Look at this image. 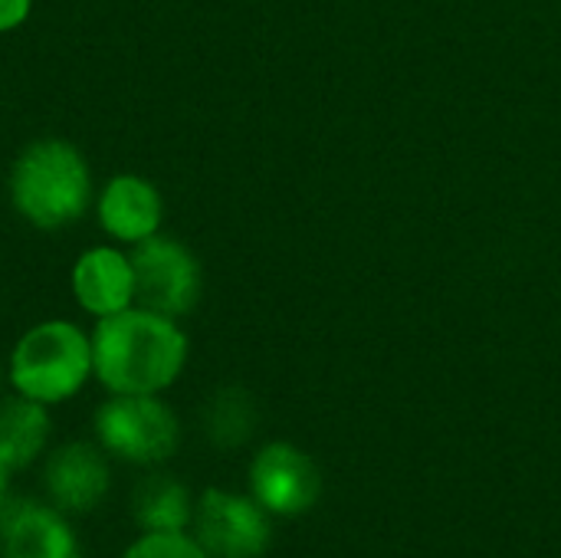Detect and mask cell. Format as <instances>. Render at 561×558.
Listing matches in <instances>:
<instances>
[{
    "label": "cell",
    "instance_id": "cell-1",
    "mask_svg": "<svg viewBox=\"0 0 561 558\" xmlns=\"http://www.w3.org/2000/svg\"><path fill=\"white\" fill-rule=\"evenodd\" d=\"M92 368L105 395H164L187 368L191 342L181 319L145 306H128L115 316L95 319Z\"/></svg>",
    "mask_w": 561,
    "mask_h": 558
},
{
    "label": "cell",
    "instance_id": "cell-2",
    "mask_svg": "<svg viewBox=\"0 0 561 558\" xmlns=\"http://www.w3.org/2000/svg\"><path fill=\"white\" fill-rule=\"evenodd\" d=\"M95 174L85 151L59 135L26 141L7 171L10 210L33 230H66L95 204Z\"/></svg>",
    "mask_w": 561,
    "mask_h": 558
},
{
    "label": "cell",
    "instance_id": "cell-3",
    "mask_svg": "<svg viewBox=\"0 0 561 558\" xmlns=\"http://www.w3.org/2000/svg\"><path fill=\"white\" fill-rule=\"evenodd\" d=\"M3 365L13 395L56 408L95 378L92 335L72 319H39L16 335Z\"/></svg>",
    "mask_w": 561,
    "mask_h": 558
},
{
    "label": "cell",
    "instance_id": "cell-4",
    "mask_svg": "<svg viewBox=\"0 0 561 558\" xmlns=\"http://www.w3.org/2000/svg\"><path fill=\"white\" fill-rule=\"evenodd\" d=\"M92 441L112 460L158 470L181 451L184 431L161 395H108L92 411Z\"/></svg>",
    "mask_w": 561,
    "mask_h": 558
},
{
    "label": "cell",
    "instance_id": "cell-5",
    "mask_svg": "<svg viewBox=\"0 0 561 558\" xmlns=\"http://www.w3.org/2000/svg\"><path fill=\"white\" fill-rule=\"evenodd\" d=\"M128 250L138 306L171 319H184L197 309L204 296V266L184 240L161 230Z\"/></svg>",
    "mask_w": 561,
    "mask_h": 558
},
{
    "label": "cell",
    "instance_id": "cell-6",
    "mask_svg": "<svg viewBox=\"0 0 561 558\" xmlns=\"http://www.w3.org/2000/svg\"><path fill=\"white\" fill-rule=\"evenodd\" d=\"M191 536L210 558H263L273 543V516L250 493L207 487L194 503Z\"/></svg>",
    "mask_w": 561,
    "mask_h": 558
},
{
    "label": "cell",
    "instance_id": "cell-7",
    "mask_svg": "<svg viewBox=\"0 0 561 558\" xmlns=\"http://www.w3.org/2000/svg\"><path fill=\"white\" fill-rule=\"evenodd\" d=\"M250 497L279 520H293L309 513L322 497V474L316 460L289 444V441H270L263 444L247 470Z\"/></svg>",
    "mask_w": 561,
    "mask_h": 558
},
{
    "label": "cell",
    "instance_id": "cell-8",
    "mask_svg": "<svg viewBox=\"0 0 561 558\" xmlns=\"http://www.w3.org/2000/svg\"><path fill=\"white\" fill-rule=\"evenodd\" d=\"M112 490V457L95 441H66L43 457V493L66 516H85Z\"/></svg>",
    "mask_w": 561,
    "mask_h": 558
},
{
    "label": "cell",
    "instance_id": "cell-9",
    "mask_svg": "<svg viewBox=\"0 0 561 558\" xmlns=\"http://www.w3.org/2000/svg\"><path fill=\"white\" fill-rule=\"evenodd\" d=\"M99 230L122 247H135L164 227V197L161 187L138 174V171H118L105 178V184L95 191L92 204Z\"/></svg>",
    "mask_w": 561,
    "mask_h": 558
},
{
    "label": "cell",
    "instance_id": "cell-10",
    "mask_svg": "<svg viewBox=\"0 0 561 558\" xmlns=\"http://www.w3.org/2000/svg\"><path fill=\"white\" fill-rule=\"evenodd\" d=\"M69 293L79 312L89 319L115 316L135 306V266L131 250L122 243H95L85 247L69 270Z\"/></svg>",
    "mask_w": 561,
    "mask_h": 558
},
{
    "label": "cell",
    "instance_id": "cell-11",
    "mask_svg": "<svg viewBox=\"0 0 561 558\" xmlns=\"http://www.w3.org/2000/svg\"><path fill=\"white\" fill-rule=\"evenodd\" d=\"M0 556L3 558H72L79 556L76 533L66 513L46 500H7L0 510Z\"/></svg>",
    "mask_w": 561,
    "mask_h": 558
},
{
    "label": "cell",
    "instance_id": "cell-12",
    "mask_svg": "<svg viewBox=\"0 0 561 558\" xmlns=\"http://www.w3.org/2000/svg\"><path fill=\"white\" fill-rule=\"evenodd\" d=\"M53 437L49 408L30 398H0V464L10 474H20L46 457Z\"/></svg>",
    "mask_w": 561,
    "mask_h": 558
},
{
    "label": "cell",
    "instance_id": "cell-13",
    "mask_svg": "<svg viewBox=\"0 0 561 558\" xmlns=\"http://www.w3.org/2000/svg\"><path fill=\"white\" fill-rule=\"evenodd\" d=\"M197 497L171 474H148L131 493V516L138 533H191Z\"/></svg>",
    "mask_w": 561,
    "mask_h": 558
},
{
    "label": "cell",
    "instance_id": "cell-14",
    "mask_svg": "<svg viewBox=\"0 0 561 558\" xmlns=\"http://www.w3.org/2000/svg\"><path fill=\"white\" fill-rule=\"evenodd\" d=\"M256 401L250 391L227 385L220 391L210 395V401L204 405V437L217 447V451H237L243 444H250V437L256 434Z\"/></svg>",
    "mask_w": 561,
    "mask_h": 558
},
{
    "label": "cell",
    "instance_id": "cell-15",
    "mask_svg": "<svg viewBox=\"0 0 561 558\" xmlns=\"http://www.w3.org/2000/svg\"><path fill=\"white\" fill-rule=\"evenodd\" d=\"M118 558H210L191 533H141Z\"/></svg>",
    "mask_w": 561,
    "mask_h": 558
},
{
    "label": "cell",
    "instance_id": "cell-16",
    "mask_svg": "<svg viewBox=\"0 0 561 558\" xmlns=\"http://www.w3.org/2000/svg\"><path fill=\"white\" fill-rule=\"evenodd\" d=\"M33 3H36V0H0V36L16 33V30L30 20Z\"/></svg>",
    "mask_w": 561,
    "mask_h": 558
},
{
    "label": "cell",
    "instance_id": "cell-17",
    "mask_svg": "<svg viewBox=\"0 0 561 558\" xmlns=\"http://www.w3.org/2000/svg\"><path fill=\"white\" fill-rule=\"evenodd\" d=\"M10 480H13V474L0 464V510H3V503L10 500Z\"/></svg>",
    "mask_w": 561,
    "mask_h": 558
},
{
    "label": "cell",
    "instance_id": "cell-18",
    "mask_svg": "<svg viewBox=\"0 0 561 558\" xmlns=\"http://www.w3.org/2000/svg\"><path fill=\"white\" fill-rule=\"evenodd\" d=\"M3 385H7V365L0 362V391H3Z\"/></svg>",
    "mask_w": 561,
    "mask_h": 558
},
{
    "label": "cell",
    "instance_id": "cell-19",
    "mask_svg": "<svg viewBox=\"0 0 561 558\" xmlns=\"http://www.w3.org/2000/svg\"><path fill=\"white\" fill-rule=\"evenodd\" d=\"M72 558H85V556H82V553H79V556H72Z\"/></svg>",
    "mask_w": 561,
    "mask_h": 558
},
{
    "label": "cell",
    "instance_id": "cell-20",
    "mask_svg": "<svg viewBox=\"0 0 561 558\" xmlns=\"http://www.w3.org/2000/svg\"><path fill=\"white\" fill-rule=\"evenodd\" d=\"M0 558H3V556H0Z\"/></svg>",
    "mask_w": 561,
    "mask_h": 558
}]
</instances>
